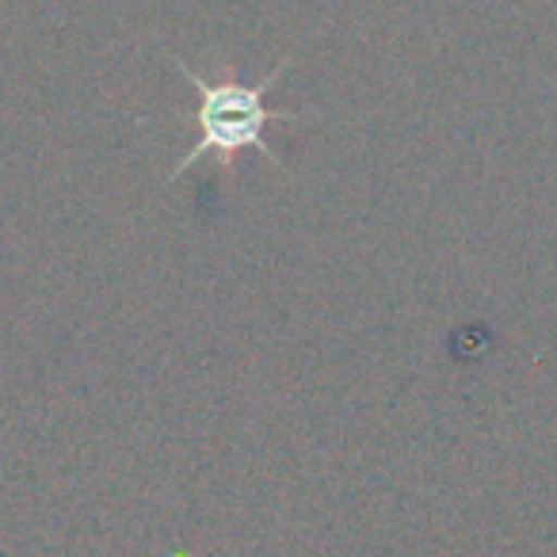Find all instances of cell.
<instances>
[{
  "label": "cell",
  "mask_w": 557,
  "mask_h": 557,
  "mask_svg": "<svg viewBox=\"0 0 557 557\" xmlns=\"http://www.w3.org/2000/svg\"><path fill=\"white\" fill-rule=\"evenodd\" d=\"M172 65H176V70L191 81L195 92H199V108H195L199 141H195L191 153H187L184 161L172 169L169 180H180L187 169H195L202 157H214L218 169H222L225 176H233V169H237V157L245 153V149H256V153L268 157L271 164H283V157H278L275 146H271L268 131L275 123H298L302 115H298V111L271 108L268 96H271V88L283 81L290 58L278 65V70H271L260 85H240V81H233V77L207 81V77H199L191 65L180 62V58H172Z\"/></svg>",
  "instance_id": "obj_1"
}]
</instances>
